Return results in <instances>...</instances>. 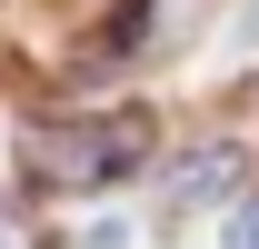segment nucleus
I'll list each match as a JSON object with an SVG mask.
<instances>
[{"mask_svg": "<svg viewBox=\"0 0 259 249\" xmlns=\"http://www.w3.org/2000/svg\"><path fill=\"white\" fill-rule=\"evenodd\" d=\"M140 159H150V120H140V110H80V120H40L30 140H20V170H30V189H50V199H100V189H120Z\"/></svg>", "mask_w": 259, "mask_h": 249, "instance_id": "f257e3e1", "label": "nucleus"}, {"mask_svg": "<svg viewBox=\"0 0 259 249\" xmlns=\"http://www.w3.org/2000/svg\"><path fill=\"white\" fill-rule=\"evenodd\" d=\"M249 189V150L239 140H190V150L169 159V210L190 219V210H229Z\"/></svg>", "mask_w": 259, "mask_h": 249, "instance_id": "f03ea898", "label": "nucleus"}, {"mask_svg": "<svg viewBox=\"0 0 259 249\" xmlns=\"http://www.w3.org/2000/svg\"><path fill=\"white\" fill-rule=\"evenodd\" d=\"M220 249H259V199H239V210L220 219Z\"/></svg>", "mask_w": 259, "mask_h": 249, "instance_id": "7ed1b4c3", "label": "nucleus"}, {"mask_svg": "<svg viewBox=\"0 0 259 249\" xmlns=\"http://www.w3.org/2000/svg\"><path fill=\"white\" fill-rule=\"evenodd\" d=\"M150 229H130V219H110V229H80V249H140Z\"/></svg>", "mask_w": 259, "mask_h": 249, "instance_id": "20e7f679", "label": "nucleus"}, {"mask_svg": "<svg viewBox=\"0 0 259 249\" xmlns=\"http://www.w3.org/2000/svg\"><path fill=\"white\" fill-rule=\"evenodd\" d=\"M239 40H259V0H249V10H239Z\"/></svg>", "mask_w": 259, "mask_h": 249, "instance_id": "39448f33", "label": "nucleus"}, {"mask_svg": "<svg viewBox=\"0 0 259 249\" xmlns=\"http://www.w3.org/2000/svg\"><path fill=\"white\" fill-rule=\"evenodd\" d=\"M0 249H30V239H20V229H10V219H0Z\"/></svg>", "mask_w": 259, "mask_h": 249, "instance_id": "423d86ee", "label": "nucleus"}]
</instances>
